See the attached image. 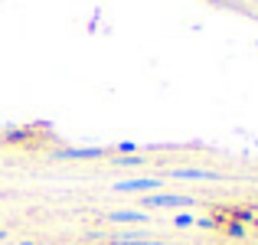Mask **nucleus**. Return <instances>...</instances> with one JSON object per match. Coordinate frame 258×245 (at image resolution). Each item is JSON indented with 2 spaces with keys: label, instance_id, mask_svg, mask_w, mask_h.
Wrapping results in <instances>:
<instances>
[{
  "label": "nucleus",
  "instance_id": "20e7f679",
  "mask_svg": "<svg viewBox=\"0 0 258 245\" xmlns=\"http://www.w3.org/2000/svg\"><path fill=\"white\" fill-rule=\"evenodd\" d=\"M173 180H219V173H209V170H173Z\"/></svg>",
  "mask_w": 258,
  "mask_h": 245
},
{
  "label": "nucleus",
  "instance_id": "423d86ee",
  "mask_svg": "<svg viewBox=\"0 0 258 245\" xmlns=\"http://www.w3.org/2000/svg\"><path fill=\"white\" fill-rule=\"evenodd\" d=\"M114 245H167V242H141V239H121Z\"/></svg>",
  "mask_w": 258,
  "mask_h": 245
},
{
  "label": "nucleus",
  "instance_id": "39448f33",
  "mask_svg": "<svg viewBox=\"0 0 258 245\" xmlns=\"http://www.w3.org/2000/svg\"><path fill=\"white\" fill-rule=\"evenodd\" d=\"M108 219H111V222H147V216L134 213V209H118V213H111Z\"/></svg>",
  "mask_w": 258,
  "mask_h": 245
},
{
  "label": "nucleus",
  "instance_id": "f03ea898",
  "mask_svg": "<svg viewBox=\"0 0 258 245\" xmlns=\"http://www.w3.org/2000/svg\"><path fill=\"white\" fill-rule=\"evenodd\" d=\"M118 193H144V190H160L157 176H134V180H118L114 183Z\"/></svg>",
  "mask_w": 258,
  "mask_h": 245
},
{
  "label": "nucleus",
  "instance_id": "6e6552de",
  "mask_svg": "<svg viewBox=\"0 0 258 245\" xmlns=\"http://www.w3.org/2000/svg\"><path fill=\"white\" fill-rule=\"evenodd\" d=\"M4 235H7V232H4V229H0V239H4Z\"/></svg>",
  "mask_w": 258,
  "mask_h": 245
},
{
  "label": "nucleus",
  "instance_id": "7ed1b4c3",
  "mask_svg": "<svg viewBox=\"0 0 258 245\" xmlns=\"http://www.w3.org/2000/svg\"><path fill=\"white\" fill-rule=\"evenodd\" d=\"M105 147H69V151H59L56 157L59 160H92V157H101Z\"/></svg>",
  "mask_w": 258,
  "mask_h": 245
},
{
  "label": "nucleus",
  "instance_id": "0eeeda50",
  "mask_svg": "<svg viewBox=\"0 0 258 245\" xmlns=\"http://www.w3.org/2000/svg\"><path fill=\"white\" fill-rule=\"evenodd\" d=\"M173 226H193V216H186V213H183V216H176V219H173Z\"/></svg>",
  "mask_w": 258,
  "mask_h": 245
},
{
  "label": "nucleus",
  "instance_id": "f257e3e1",
  "mask_svg": "<svg viewBox=\"0 0 258 245\" xmlns=\"http://www.w3.org/2000/svg\"><path fill=\"white\" fill-rule=\"evenodd\" d=\"M193 196H180V193H151L144 200V206L147 209H164V206H180V209H186V206H193Z\"/></svg>",
  "mask_w": 258,
  "mask_h": 245
}]
</instances>
